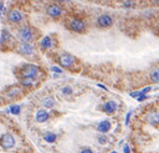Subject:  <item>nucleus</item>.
Here are the masks:
<instances>
[{
    "label": "nucleus",
    "instance_id": "f257e3e1",
    "mask_svg": "<svg viewBox=\"0 0 159 153\" xmlns=\"http://www.w3.org/2000/svg\"><path fill=\"white\" fill-rule=\"evenodd\" d=\"M40 74H41L40 68L34 64H27L22 69V74H23L24 78H27V79L34 80Z\"/></svg>",
    "mask_w": 159,
    "mask_h": 153
},
{
    "label": "nucleus",
    "instance_id": "f03ea898",
    "mask_svg": "<svg viewBox=\"0 0 159 153\" xmlns=\"http://www.w3.org/2000/svg\"><path fill=\"white\" fill-rule=\"evenodd\" d=\"M18 38H19V39L22 40V42H24V43L30 42L31 40H34V32H32V29L26 26L21 28L19 29V32H18Z\"/></svg>",
    "mask_w": 159,
    "mask_h": 153
},
{
    "label": "nucleus",
    "instance_id": "7ed1b4c3",
    "mask_svg": "<svg viewBox=\"0 0 159 153\" xmlns=\"http://www.w3.org/2000/svg\"><path fill=\"white\" fill-rule=\"evenodd\" d=\"M1 146L4 149H11L15 146V139L11 134H4L1 138Z\"/></svg>",
    "mask_w": 159,
    "mask_h": 153
},
{
    "label": "nucleus",
    "instance_id": "20e7f679",
    "mask_svg": "<svg viewBox=\"0 0 159 153\" xmlns=\"http://www.w3.org/2000/svg\"><path fill=\"white\" fill-rule=\"evenodd\" d=\"M70 28L75 32H82L85 29V23L81 19H73L70 22Z\"/></svg>",
    "mask_w": 159,
    "mask_h": 153
},
{
    "label": "nucleus",
    "instance_id": "39448f33",
    "mask_svg": "<svg viewBox=\"0 0 159 153\" xmlns=\"http://www.w3.org/2000/svg\"><path fill=\"white\" fill-rule=\"evenodd\" d=\"M98 22V25L100 27H103V28H107V27L112 26L113 25V19L107 14H103V15H100L97 20Z\"/></svg>",
    "mask_w": 159,
    "mask_h": 153
},
{
    "label": "nucleus",
    "instance_id": "423d86ee",
    "mask_svg": "<svg viewBox=\"0 0 159 153\" xmlns=\"http://www.w3.org/2000/svg\"><path fill=\"white\" fill-rule=\"evenodd\" d=\"M75 59L73 57L72 55L70 54H63V55L59 57V63L61 66L66 67V68H68V67H71L74 64Z\"/></svg>",
    "mask_w": 159,
    "mask_h": 153
},
{
    "label": "nucleus",
    "instance_id": "0eeeda50",
    "mask_svg": "<svg viewBox=\"0 0 159 153\" xmlns=\"http://www.w3.org/2000/svg\"><path fill=\"white\" fill-rule=\"evenodd\" d=\"M18 52L23 54V55H30L34 53V46L29 43H24L22 42L21 44L18 45Z\"/></svg>",
    "mask_w": 159,
    "mask_h": 153
},
{
    "label": "nucleus",
    "instance_id": "6e6552de",
    "mask_svg": "<svg viewBox=\"0 0 159 153\" xmlns=\"http://www.w3.org/2000/svg\"><path fill=\"white\" fill-rule=\"evenodd\" d=\"M146 121L151 125H158L159 124V112L157 111H152L146 114Z\"/></svg>",
    "mask_w": 159,
    "mask_h": 153
},
{
    "label": "nucleus",
    "instance_id": "1a4fd4ad",
    "mask_svg": "<svg viewBox=\"0 0 159 153\" xmlns=\"http://www.w3.org/2000/svg\"><path fill=\"white\" fill-rule=\"evenodd\" d=\"M46 13L51 16H59V15H61V13H63V10H61V8H60L59 5L51 4L47 7Z\"/></svg>",
    "mask_w": 159,
    "mask_h": 153
},
{
    "label": "nucleus",
    "instance_id": "9d476101",
    "mask_svg": "<svg viewBox=\"0 0 159 153\" xmlns=\"http://www.w3.org/2000/svg\"><path fill=\"white\" fill-rule=\"evenodd\" d=\"M8 19L10 20L12 23H19L23 20V15L19 11L17 10H12L8 13Z\"/></svg>",
    "mask_w": 159,
    "mask_h": 153
},
{
    "label": "nucleus",
    "instance_id": "9b49d317",
    "mask_svg": "<svg viewBox=\"0 0 159 153\" xmlns=\"http://www.w3.org/2000/svg\"><path fill=\"white\" fill-rule=\"evenodd\" d=\"M49 118H50V114H49V112H47L46 110H43V109L39 110L36 113V121L39 122V123H43V122L46 121Z\"/></svg>",
    "mask_w": 159,
    "mask_h": 153
},
{
    "label": "nucleus",
    "instance_id": "f8f14e48",
    "mask_svg": "<svg viewBox=\"0 0 159 153\" xmlns=\"http://www.w3.org/2000/svg\"><path fill=\"white\" fill-rule=\"evenodd\" d=\"M116 108H117V105H116L115 101H112V100L107 101V103H105L103 105V111L107 114H112L116 110Z\"/></svg>",
    "mask_w": 159,
    "mask_h": 153
},
{
    "label": "nucleus",
    "instance_id": "ddd939ff",
    "mask_svg": "<svg viewBox=\"0 0 159 153\" xmlns=\"http://www.w3.org/2000/svg\"><path fill=\"white\" fill-rule=\"evenodd\" d=\"M11 39H12V37H11L10 32L7 29H2L1 36H0V45H4L5 43H9Z\"/></svg>",
    "mask_w": 159,
    "mask_h": 153
},
{
    "label": "nucleus",
    "instance_id": "4468645a",
    "mask_svg": "<svg viewBox=\"0 0 159 153\" xmlns=\"http://www.w3.org/2000/svg\"><path fill=\"white\" fill-rule=\"evenodd\" d=\"M110 128H111V123H110V121H107V120H105V121H101L98 124V130H99L100 133H107L110 130Z\"/></svg>",
    "mask_w": 159,
    "mask_h": 153
},
{
    "label": "nucleus",
    "instance_id": "2eb2a0df",
    "mask_svg": "<svg viewBox=\"0 0 159 153\" xmlns=\"http://www.w3.org/2000/svg\"><path fill=\"white\" fill-rule=\"evenodd\" d=\"M41 48L42 49H51L52 48V39L49 36L44 37L41 41Z\"/></svg>",
    "mask_w": 159,
    "mask_h": 153
},
{
    "label": "nucleus",
    "instance_id": "dca6fc26",
    "mask_svg": "<svg viewBox=\"0 0 159 153\" xmlns=\"http://www.w3.org/2000/svg\"><path fill=\"white\" fill-rule=\"evenodd\" d=\"M42 104H43L45 108H52V107L55 106V100L53 97H45L43 99V101H42Z\"/></svg>",
    "mask_w": 159,
    "mask_h": 153
},
{
    "label": "nucleus",
    "instance_id": "f3484780",
    "mask_svg": "<svg viewBox=\"0 0 159 153\" xmlns=\"http://www.w3.org/2000/svg\"><path fill=\"white\" fill-rule=\"evenodd\" d=\"M149 76H151V79L153 80L154 82L158 83L159 82V68H154L149 72Z\"/></svg>",
    "mask_w": 159,
    "mask_h": 153
},
{
    "label": "nucleus",
    "instance_id": "a211bd4d",
    "mask_svg": "<svg viewBox=\"0 0 159 153\" xmlns=\"http://www.w3.org/2000/svg\"><path fill=\"white\" fill-rule=\"evenodd\" d=\"M149 91H152V87L151 86H147L145 87V88H143L142 91H140V92H134V93H131L130 96L131 97H137L138 98L139 96H141V95H145L146 93H149Z\"/></svg>",
    "mask_w": 159,
    "mask_h": 153
},
{
    "label": "nucleus",
    "instance_id": "6ab92c4d",
    "mask_svg": "<svg viewBox=\"0 0 159 153\" xmlns=\"http://www.w3.org/2000/svg\"><path fill=\"white\" fill-rule=\"evenodd\" d=\"M56 138H57V137H56V135L53 134V133H47V134L44 136V140L46 141V142H49V143L55 142Z\"/></svg>",
    "mask_w": 159,
    "mask_h": 153
},
{
    "label": "nucleus",
    "instance_id": "aec40b11",
    "mask_svg": "<svg viewBox=\"0 0 159 153\" xmlns=\"http://www.w3.org/2000/svg\"><path fill=\"white\" fill-rule=\"evenodd\" d=\"M10 111H11V113H12V114H14V116H17V114L21 112V107H19V106H11Z\"/></svg>",
    "mask_w": 159,
    "mask_h": 153
},
{
    "label": "nucleus",
    "instance_id": "412c9836",
    "mask_svg": "<svg viewBox=\"0 0 159 153\" xmlns=\"http://www.w3.org/2000/svg\"><path fill=\"white\" fill-rule=\"evenodd\" d=\"M21 82H22V84L26 85V86H29V85H32V84H34V80H31V79H27V78H23V79L21 80Z\"/></svg>",
    "mask_w": 159,
    "mask_h": 153
},
{
    "label": "nucleus",
    "instance_id": "4be33fe9",
    "mask_svg": "<svg viewBox=\"0 0 159 153\" xmlns=\"http://www.w3.org/2000/svg\"><path fill=\"white\" fill-rule=\"evenodd\" d=\"M19 92H21V88H18V87H16V88H14V90H11L9 91L8 95L11 96V97H15L17 94H19Z\"/></svg>",
    "mask_w": 159,
    "mask_h": 153
},
{
    "label": "nucleus",
    "instance_id": "5701e85b",
    "mask_svg": "<svg viewBox=\"0 0 159 153\" xmlns=\"http://www.w3.org/2000/svg\"><path fill=\"white\" fill-rule=\"evenodd\" d=\"M61 92H63V94H65V95H68V94H71V93H72V88H71L70 86H65L61 88Z\"/></svg>",
    "mask_w": 159,
    "mask_h": 153
},
{
    "label": "nucleus",
    "instance_id": "b1692460",
    "mask_svg": "<svg viewBox=\"0 0 159 153\" xmlns=\"http://www.w3.org/2000/svg\"><path fill=\"white\" fill-rule=\"evenodd\" d=\"M98 141H99L101 145H105V143L107 142V136H105V135L99 136V137H98Z\"/></svg>",
    "mask_w": 159,
    "mask_h": 153
},
{
    "label": "nucleus",
    "instance_id": "393cba45",
    "mask_svg": "<svg viewBox=\"0 0 159 153\" xmlns=\"http://www.w3.org/2000/svg\"><path fill=\"white\" fill-rule=\"evenodd\" d=\"M51 70L54 71V72H57V74H63V70H61L60 68H58V67H56V66H53L52 68H51Z\"/></svg>",
    "mask_w": 159,
    "mask_h": 153
},
{
    "label": "nucleus",
    "instance_id": "a878e982",
    "mask_svg": "<svg viewBox=\"0 0 159 153\" xmlns=\"http://www.w3.org/2000/svg\"><path fill=\"white\" fill-rule=\"evenodd\" d=\"M131 113H132V111H129L127 113V116H126V125H128V123H129V119H130Z\"/></svg>",
    "mask_w": 159,
    "mask_h": 153
},
{
    "label": "nucleus",
    "instance_id": "bb28decb",
    "mask_svg": "<svg viewBox=\"0 0 159 153\" xmlns=\"http://www.w3.org/2000/svg\"><path fill=\"white\" fill-rule=\"evenodd\" d=\"M134 5V2H131V1H126L124 2V7H133Z\"/></svg>",
    "mask_w": 159,
    "mask_h": 153
},
{
    "label": "nucleus",
    "instance_id": "cd10ccee",
    "mask_svg": "<svg viewBox=\"0 0 159 153\" xmlns=\"http://www.w3.org/2000/svg\"><path fill=\"white\" fill-rule=\"evenodd\" d=\"M124 153H130V149H129L128 145H125V147H124Z\"/></svg>",
    "mask_w": 159,
    "mask_h": 153
},
{
    "label": "nucleus",
    "instance_id": "c85d7f7f",
    "mask_svg": "<svg viewBox=\"0 0 159 153\" xmlns=\"http://www.w3.org/2000/svg\"><path fill=\"white\" fill-rule=\"evenodd\" d=\"M146 98H147V96L146 95H141L138 97V101H142V100H145Z\"/></svg>",
    "mask_w": 159,
    "mask_h": 153
},
{
    "label": "nucleus",
    "instance_id": "c756f323",
    "mask_svg": "<svg viewBox=\"0 0 159 153\" xmlns=\"http://www.w3.org/2000/svg\"><path fill=\"white\" fill-rule=\"evenodd\" d=\"M81 153H94V152L91 151V149L86 148V149H83V150L81 151Z\"/></svg>",
    "mask_w": 159,
    "mask_h": 153
},
{
    "label": "nucleus",
    "instance_id": "7c9ffc66",
    "mask_svg": "<svg viewBox=\"0 0 159 153\" xmlns=\"http://www.w3.org/2000/svg\"><path fill=\"white\" fill-rule=\"evenodd\" d=\"M2 10H3V2H0V16L2 14Z\"/></svg>",
    "mask_w": 159,
    "mask_h": 153
},
{
    "label": "nucleus",
    "instance_id": "2f4dec72",
    "mask_svg": "<svg viewBox=\"0 0 159 153\" xmlns=\"http://www.w3.org/2000/svg\"><path fill=\"white\" fill-rule=\"evenodd\" d=\"M98 86H99V87H101V88H103V90H107V87H105V86H103V85H101V84H98Z\"/></svg>",
    "mask_w": 159,
    "mask_h": 153
},
{
    "label": "nucleus",
    "instance_id": "473e14b6",
    "mask_svg": "<svg viewBox=\"0 0 159 153\" xmlns=\"http://www.w3.org/2000/svg\"><path fill=\"white\" fill-rule=\"evenodd\" d=\"M111 153H117V152H116V151H112Z\"/></svg>",
    "mask_w": 159,
    "mask_h": 153
}]
</instances>
